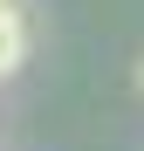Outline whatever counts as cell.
Instances as JSON below:
<instances>
[{"mask_svg": "<svg viewBox=\"0 0 144 151\" xmlns=\"http://www.w3.org/2000/svg\"><path fill=\"white\" fill-rule=\"evenodd\" d=\"M21 62H28V14L0 0V83H7Z\"/></svg>", "mask_w": 144, "mask_h": 151, "instance_id": "1", "label": "cell"}, {"mask_svg": "<svg viewBox=\"0 0 144 151\" xmlns=\"http://www.w3.org/2000/svg\"><path fill=\"white\" fill-rule=\"evenodd\" d=\"M137 89H144V69H137Z\"/></svg>", "mask_w": 144, "mask_h": 151, "instance_id": "2", "label": "cell"}]
</instances>
